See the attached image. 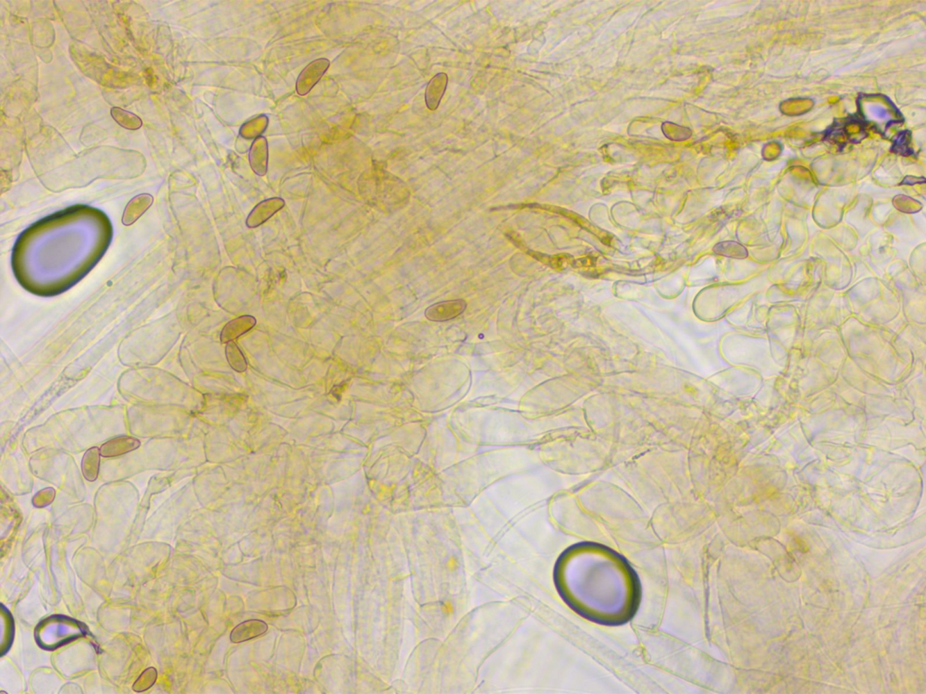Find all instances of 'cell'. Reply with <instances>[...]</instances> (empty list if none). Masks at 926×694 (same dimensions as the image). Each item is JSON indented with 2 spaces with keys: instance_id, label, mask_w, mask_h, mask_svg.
<instances>
[{
  "instance_id": "6da1fadb",
  "label": "cell",
  "mask_w": 926,
  "mask_h": 694,
  "mask_svg": "<svg viewBox=\"0 0 926 694\" xmlns=\"http://www.w3.org/2000/svg\"><path fill=\"white\" fill-rule=\"evenodd\" d=\"M593 564L581 565L577 559V566L569 563L570 568H562V587L591 584V587L580 588L566 594L568 599L574 604L582 613L596 620L618 622L631 614L636 602V586L632 574L627 566L618 558L608 555L607 552L591 549ZM568 564V563H566Z\"/></svg>"
},
{
  "instance_id": "7a4b0ae2",
  "label": "cell",
  "mask_w": 926,
  "mask_h": 694,
  "mask_svg": "<svg viewBox=\"0 0 926 694\" xmlns=\"http://www.w3.org/2000/svg\"><path fill=\"white\" fill-rule=\"evenodd\" d=\"M331 62L326 58L311 62L302 70L296 83V91L299 96H305L313 89L328 70Z\"/></svg>"
},
{
  "instance_id": "3957f363",
  "label": "cell",
  "mask_w": 926,
  "mask_h": 694,
  "mask_svg": "<svg viewBox=\"0 0 926 694\" xmlns=\"http://www.w3.org/2000/svg\"><path fill=\"white\" fill-rule=\"evenodd\" d=\"M286 202L280 197L269 198L257 204L248 215L247 225L249 228H256L265 224L275 213L283 209Z\"/></svg>"
},
{
  "instance_id": "277c9868",
  "label": "cell",
  "mask_w": 926,
  "mask_h": 694,
  "mask_svg": "<svg viewBox=\"0 0 926 694\" xmlns=\"http://www.w3.org/2000/svg\"><path fill=\"white\" fill-rule=\"evenodd\" d=\"M268 626L265 621L251 620L242 622L236 626L230 634L231 642L240 644L249 640L259 638L267 632Z\"/></svg>"
},
{
  "instance_id": "5b68a950",
  "label": "cell",
  "mask_w": 926,
  "mask_h": 694,
  "mask_svg": "<svg viewBox=\"0 0 926 694\" xmlns=\"http://www.w3.org/2000/svg\"><path fill=\"white\" fill-rule=\"evenodd\" d=\"M269 150L267 140L265 137L254 140L249 153V162L254 172L257 176H263L267 174Z\"/></svg>"
},
{
  "instance_id": "8992f818",
  "label": "cell",
  "mask_w": 926,
  "mask_h": 694,
  "mask_svg": "<svg viewBox=\"0 0 926 694\" xmlns=\"http://www.w3.org/2000/svg\"><path fill=\"white\" fill-rule=\"evenodd\" d=\"M256 324V320L253 315H242L235 320H231L224 326L221 332V342L223 344L232 342L240 336L245 335L250 330L253 329Z\"/></svg>"
},
{
  "instance_id": "52a82bcc",
  "label": "cell",
  "mask_w": 926,
  "mask_h": 694,
  "mask_svg": "<svg viewBox=\"0 0 926 694\" xmlns=\"http://www.w3.org/2000/svg\"><path fill=\"white\" fill-rule=\"evenodd\" d=\"M140 447V441L133 437H119L113 438L101 447V456L104 458H115L134 452Z\"/></svg>"
},
{
  "instance_id": "ba28073f",
  "label": "cell",
  "mask_w": 926,
  "mask_h": 694,
  "mask_svg": "<svg viewBox=\"0 0 926 694\" xmlns=\"http://www.w3.org/2000/svg\"><path fill=\"white\" fill-rule=\"evenodd\" d=\"M465 302L463 300H452V301H446L439 303L427 311V317L431 320L446 321L452 320L458 317L465 309Z\"/></svg>"
},
{
  "instance_id": "9c48e42d",
  "label": "cell",
  "mask_w": 926,
  "mask_h": 694,
  "mask_svg": "<svg viewBox=\"0 0 926 694\" xmlns=\"http://www.w3.org/2000/svg\"><path fill=\"white\" fill-rule=\"evenodd\" d=\"M448 84V75L445 73L436 74L428 83L425 91V102L430 110L438 109L440 101Z\"/></svg>"
},
{
  "instance_id": "30bf717a",
  "label": "cell",
  "mask_w": 926,
  "mask_h": 694,
  "mask_svg": "<svg viewBox=\"0 0 926 694\" xmlns=\"http://www.w3.org/2000/svg\"><path fill=\"white\" fill-rule=\"evenodd\" d=\"M101 450L97 447L87 450L82 461L83 476L88 481H94L97 479L100 470Z\"/></svg>"
},
{
  "instance_id": "8fae6325",
  "label": "cell",
  "mask_w": 926,
  "mask_h": 694,
  "mask_svg": "<svg viewBox=\"0 0 926 694\" xmlns=\"http://www.w3.org/2000/svg\"><path fill=\"white\" fill-rule=\"evenodd\" d=\"M268 123L267 117L265 115L256 117L242 126L240 135L245 140H256L257 138L262 137V134L267 128Z\"/></svg>"
},
{
  "instance_id": "7c38bea8",
  "label": "cell",
  "mask_w": 926,
  "mask_h": 694,
  "mask_svg": "<svg viewBox=\"0 0 926 694\" xmlns=\"http://www.w3.org/2000/svg\"><path fill=\"white\" fill-rule=\"evenodd\" d=\"M110 113H112L115 121L127 130L136 131L142 128V119L133 113H130V111L115 107L110 110Z\"/></svg>"
},
{
  "instance_id": "4fadbf2b",
  "label": "cell",
  "mask_w": 926,
  "mask_h": 694,
  "mask_svg": "<svg viewBox=\"0 0 926 694\" xmlns=\"http://www.w3.org/2000/svg\"><path fill=\"white\" fill-rule=\"evenodd\" d=\"M226 354L227 361L232 367L233 370L238 372L247 371V361L245 359L244 354L238 347L235 342H227L226 347Z\"/></svg>"
},
{
  "instance_id": "5bb4252c",
  "label": "cell",
  "mask_w": 926,
  "mask_h": 694,
  "mask_svg": "<svg viewBox=\"0 0 926 694\" xmlns=\"http://www.w3.org/2000/svg\"><path fill=\"white\" fill-rule=\"evenodd\" d=\"M716 251L718 252V254L736 258V259H745L748 256V251L745 247L735 242H722L716 246Z\"/></svg>"
},
{
  "instance_id": "9a60e30c",
  "label": "cell",
  "mask_w": 926,
  "mask_h": 694,
  "mask_svg": "<svg viewBox=\"0 0 926 694\" xmlns=\"http://www.w3.org/2000/svg\"><path fill=\"white\" fill-rule=\"evenodd\" d=\"M910 131L900 132L893 144L892 151L899 153L904 156L913 155V149L910 148Z\"/></svg>"
}]
</instances>
